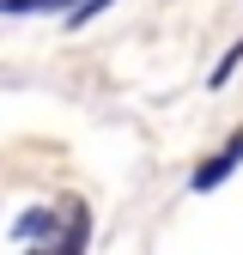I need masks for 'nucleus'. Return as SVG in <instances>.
<instances>
[{"instance_id": "f257e3e1", "label": "nucleus", "mask_w": 243, "mask_h": 255, "mask_svg": "<svg viewBox=\"0 0 243 255\" xmlns=\"http://www.w3.org/2000/svg\"><path fill=\"white\" fill-rule=\"evenodd\" d=\"M237 164H243V128L225 140V152H219V158H207V164L195 170V195H213V188H219V182H225Z\"/></svg>"}, {"instance_id": "20e7f679", "label": "nucleus", "mask_w": 243, "mask_h": 255, "mask_svg": "<svg viewBox=\"0 0 243 255\" xmlns=\"http://www.w3.org/2000/svg\"><path fill=\"white\" fill-rule=\"evenodd\" d=\"M73 0H0V18H49V12H67Z\"/></svg>"}, {"instance_id": "7ed1b4c3", "label": "nucleus", "mask_w": 243, "mask_h": 255, "mask_svg": "<svg viewBox=\"0 0 243 255\" xmlns=\"http://www.w3.org/2000/svg\"><path fill=\"white\" fill-rule=\"evenodd\" d=\"M61 231V219L49 213V207H30V213H18V225H12V237L18 243H30V249H37V243H49Z\"/></svg>"}, {"instance_id": "39448f33", "label": "nucleus", "mask_w": 243, "mask_h": 255, "mask_svg": "<svg viewBox=\"0 0 243 255\" xmlns=\"http://www.w3.org/2000/svg\"><path fill=\"white\" fill-rule=\"evenodd\" d=\"M104 6H110V0H73V6H67V30H85L91 12H104Z\"/></svg>"}, {"instance_id": "f03ea898", "label": "nucleus", "mask_w": 243, "mask_h": 255, "mask_svg": "<svg viewBox=\"0 0 243 255\" xmlns=\"http://www.w3.org/2000/svg\"><path fill=\"white\" fill-rule=\"evenodd\" d=\"M85 243H91V225H85V207H73L67 219H61V231H55L49 243H37V255H85Z\"/></svg>"}, {"instance_id": "423d86ee", "label": "nucleus", "mask_w": 243, "mask_h": 255, "mask_svg": "<svg viewBox=\"0 0 243 255\" xmlns=\"http://www.w3.org/2000/svg\"><path fill=\"white\" fill-rule=\"evenodd\" d=\"M237 67H243V43H237V49L219 61V67H213V79H207V85H213V91H219V85H231V73H237Z\"/></svg>"}]
</instances>
